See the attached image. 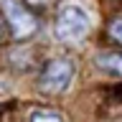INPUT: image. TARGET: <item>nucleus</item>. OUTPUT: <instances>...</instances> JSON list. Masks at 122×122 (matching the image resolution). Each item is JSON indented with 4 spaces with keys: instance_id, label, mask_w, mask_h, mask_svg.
<instances>
[{
    "instance_id": "nucleus-2",
    "label": "nucleus",
    "mask_w": 122,
    "mask_h": 122,
    "mask_svg": "<svg viewBox=\"0 0 122 122\" xmlns=\"http://www.w3.org/2000/svg\"><path fill=\"white\" fill-rule=\"evenodd\" d=\"M74 79V61L71 59H51L46 61L43 71L38 76V89L43 94H61L69 89Z\"/></svg>"
},
{
    "instance_id": "nucleus-4",
    "label": "nucleus",
    "mask_w": 122,
    "mask_h": 122,
    "mask_svg": "<svg viewBox=\"0 0 122 122\" xmlns=\"http://www.w3.org/2000/svg\"><path fill=\"white\" fill-rule=\"evenodd\" d=\"M99 66H104L112 74L122 76V56H99Z\"/></svg>"
},
{
    "instance_id": "nucleus-5",
    "label": "nucleus",
    "mask_w": 122,
    "mask_h": 122,
    "mask_svg": "<svg viewBox=\"0 0 122 122\" xmlns=\"http://www.w3.org/2000/svg\"><path fill=\"white\" fill-rule=\"evenodd\" d=\"M30 122H64L59 112H51V109H43V112H36L30 117Z\"/></svg>"
},
{
    "instance_id": "nucleus-6",
    "label": "nucleus",
    "mask_w": 122,
    "mask_h": 122,
    "mask_svg": "<svg viewBox=\"0 0 122 122\" xmlns=\"http://www.w3.org/2000/svg\"><path fill=\"white\" fill-rule=\"evenodd\" d=\"M109 36H112V41L122 43V18H114V20H112V25H109Z\"/></svg>"
},
{
    "instance_id": "nucleus-3",
    "label": "nucleus",
    "mask_w": 122,
    "mask_h": 122,
    "mask_svg": "<svg viewBox=\"0 0 122 122\" xmlns=\"http://www.w3.org/2000/svg\"><path fill=\"white\" fill-rule=\"evenodd\" d=\"M0 8H3V18L8 20V25H10V30L18 41L36 33L38 20L23 0H0Z\"/></svg>"
},
{
    "instance_id": "nucleus-1",
    "label": "nucleus",
    "mask_w": 122,
    "mask_h": 122,
    "mask_svg": "<svg viewBox=\"0 0 122 122\" xmlns=\"http://www.w3.org/2000/svg\"><path fill=\"white\" fill-rule=\"evenodd\" d=\"M92 28L89 15L84 13L79 5H64L56 15V25H53V33L59 41H66V43H74V41H81Z\"/></svg>"
},
{
    "instance_id": "nucleus-7",
    "label": "nucleus",
    "mask_w": 122,
    "mask_h": 122,
    "mask_svg": "<svg viewBox=\"0 0 122 122\" xmlns=\"http://www.w3.org/2000/svg\"><path fill=\"white\" fill-rule=\"evenodd\" d=\"M25 3H28V5H41V8H43L48 0H25Z\"/></svg>"
}]
</instances>
